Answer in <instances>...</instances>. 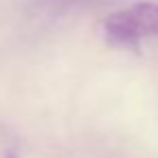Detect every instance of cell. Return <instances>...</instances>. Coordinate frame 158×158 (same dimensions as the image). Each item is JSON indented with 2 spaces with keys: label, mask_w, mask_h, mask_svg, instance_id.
<instances>
[{
  "label": "cell",
  "mask_w": 158,
  "mask_h": 158,
  "mask_svg": "<svg viewBox=\"0 0 158 158\" xmlns=\"http://www.w3.org/2000/svg\"><path fill=\"white\" fill-rule=\"evenodd\" d=\"M69 2H72V0H69Z\"/></svg>",
  "instance_id": "2"
},
{
  "label": "cell",
  "mask_w": 158,
  "mask_h": 158,
  "mask_svg": "<svg viewBox=\"0 0 158 158\" xmlns=\"http://www.w3.org/2000/svg\"><path fill=\"white\" fill-rule=\"evenodd\" d=\"M104 37L113 46H134L141 39L158 37V0L134 2L113 11L104 24Z\"/></svg>",
  "instance_id": "1"
}]
</instances>
